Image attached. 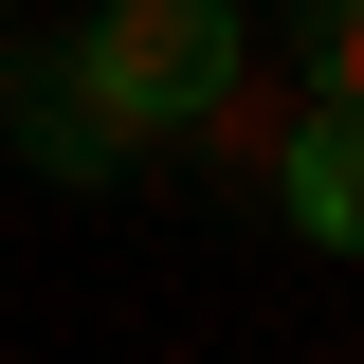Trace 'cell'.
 Segmentation results:
<instances>
[{"mask_svg":"<svg viewBox=\"0 0 364 364\" xmlns=\"http://www.w3.org/2000/svg\"><path fill=\"white\" fill-rule=\"evenodd\" d=\"M237 55H255V37H237V0H91V18H73V73L109 91L128 128H182Z\"/></svg>","mask_w":364,"mask_h":364,"instance_id":"6da1fadb","label":"cell"},{"mask_svg":"<svg viewBox=\"0 0 364 364\" xmlns=\"http://www.w3.org/2000/svg\"><path fill=\"white\" fill-rule=\"evenodd\" d=\"M273 200H291V219H310L328 255H364V128H346V109H310V128H291V164H273Z\"/></svg>","mask_w":364,"mask_h":364,"instance_id":"277c9868","label":"cell"},{"mask_svg":"<svg viewBox=\"0 0 364 364\" xmlns=\"http://www.w3.org/2000/svg\"><path fill=\"white\" fill-rule=\"evenodd\" d=\"M291 73H310V109L364 128V0H291Z\"/></svg>","mask_w":364,"mask_h":364,"instance_id":"5b68a950","label":"cell"},{"mask_svg":"<svg viewBox=\"0 0 364 364\" xmlns=\"http://www.w3.org/2000/svg\"><path fill=\"white\" fill-rule=\"evenodd\" d=\"M0 146H18V164H55V182H128V164H146V128L73 73V37H37L18 73H0Z\"/></svg>","mask_w":364,"mask_h":364,"instance_id":"7a4b0ae2","label":"cell"},{"mask_svg":"<svg viewBox=\"0 0 364 364\" xmlns=\"http://www.w3.org/2000/svg\"><path fill=\"white\" fill-rule=\"evenodd\" d=\"M291 128H310V73H255V55L182 109V146H200L219 182H273V164H291Z\"/></svg>","mask_w":364,"mask_h":364,"instance_id":"3957f363","label":"cell"}]
</instances>
